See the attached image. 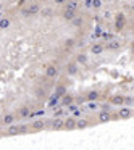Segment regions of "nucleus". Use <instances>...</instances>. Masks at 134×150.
Instances as JSON below:
<instances>
[{
	"mask_svg": "<svg viewBox=\"0 0 134 150\" xmlns=\"http://www.w3.org/2000/svg\"><path fill=\"white\" fill-rule=\"evenodd\" d=\"M78 8H79V3H78V0H68V2L65 3V10L78 11Z\"/></svg>",
	"mask_w": 134,
	"mask_h": 150,
	"instance_id": "nucleus-7",
	"label": "nucleus"
},
{
	"mask_svg": "<svg viewBox=\"0 0 134 150\" xmlns=\"http://www.w3.org/2000/svg\"><path fill=\"white\" fill-rule=\"evenodd\" d=\"M108 2H110V0H108Z\"/></svg>",
	"mask_w": 134,
	"mask_h": 150,
	"instance_id": "nucleus-41",
	"label": "nucleus"
},
{
	"mask_svg": "<svg viewBox=\"0 0 134 150\" xmlns=\"http://www.w3.org/2000/svg\"><path fill=\"white\" fill-rule=\"evenodd\" d=\"M29 115H31L29 107H21L20 110H18V115H16V116H21V118H29Z\"/></svg>",
	"mask_w": 134,
	"mask_h": 150,
	"instance_id": "nucleus-16",
	"label": "nucleus"
},
{
	"mask_svg": "<svg viewBox=\"0 0 134 150\" xmlns=\"http://www.w3.org/2000/svg\"><path fill=\"white\" fill-rule=\"evenodd\" d=\"M68 110H70V111H75V110H76V103H73V105H70V107H68Z\"/></svg>",
	"mask_w": 134,
	"mask_h": 150,
	"instance_id": "nucleus-36",
	"label": "nucleus"
},
{
	"mask_svg": "<svg viewBox=\"0 0 134 150\" xmlns=\"http://www.w3.org/2000/svg\"><path fill=\"white\" fill-rule=\"evenodd\" d=\"M110 102H112L113 105H123L124 97H123V95H113V97L110 99Z\"/></svg>",
	"mask_w": 134,
	"mask_h": 150,
	"instance_id": "nucleus-20",
	"label": "nucleus"
},
{
	"mask_svg": "<svg viewBox=\"0 0 134 150\" xmlns=\"http://www.w3.org/2000/svg\"><path fill=\"white\" fill-rule=\"evenodd\" d=\"M89 124H90L89 120H86V118H79V120H76V128H78V129H86Z\"/></svg>",
	"mask_w": 134,
	"mask_h": 150,
	"instance_id": "nucleus-11",
	"label": "nucleus"
},
{
	"mask_svg": "<svg viewBox=\"0 0 134 150\" xmlns=\"http://www.w3.org/2000/svg\"><path fill=\"white\" fill-rule=\"evenodd\" d=\"M61 16H63L66 21H73L76 18V11H71V10H65L63 13H61Z\"/></svg>",
	"mask_w": 134,
	"mask_h": 150,
	"instance_id": "nucleus-17",
	"label": "nucleus"
},
{
	"mask_svg": "<svg viewBox=\"0 0 134 150\" xmlns=\"http://www.w3.org/2000/svg\"><path fill=\"white\" fill-rule=\"evenodd\" d=\"M87 107H89V110H95V108H97V103H95V102H90Z\"/></svg>",
	"mask_w": 134,
	"mask_h": 150,
	"instance_id": "nucleus-31",
	"label": "nucleus"
},
{
	"mask_svg": "<svg viewBox=\"0 0 134 150\" xmlns=\"http://www.w3.org/2000/svg\"><path fill=\"white\" fill-rule=\"evenodd\" d=\"M11 26V20L10 18H5V16H2L0 18V29L3 31V29H8Z\"/></svg>",
	"mask_w": 134,
	"mask_h": 150,
	"instance_id": "nucleus-12",
	"label": "nucleus"
},
{
	"mask_svg": "<svg viewBox=\"0 0 134 150\" xmlns=\"http://www.w3.org/2000/svg\"><path fill=\"white\" fill-rule=\"evenodd\" d=\"M63 113V110L61 108H58V110H55V113H53V118H60V115Z\"/></svg>",
	"mask_w": 134,
	"mask_h": 150,
	"instance_id": "nucleus-28",
	"label": "nucleus"
},
{
	"mask_svg": "<svg viewBox=\"0 0 134 150\" xmlns=\"http://www.w3.org/2000/svg\"><path fill=\"white\" fill-rule=\"evenodd\" d=\"M124 26H126V18H124L123 13H118V15H116V21H115V29L121 31Z\"/></svg>",
	"mask_w": 134,
	"mask_h": 150,
	"instance_id": "nucleus-2",
	"label": "nucleus"
},
{
	"mask_svg": "<svg viewBox=\"0 0 134 150\" xmlns=\"http://www.w3.org/2000/svg\"><path fill=\"white\" fill-rule=\"evenodd\" d=\"M66 71H68V74L70 76H75L76 73H78V63H70L68 68H66Z\"/></svg>",
	"mask_w": 134,
	"mask_h": 150,
	"instance_id": "nucleus-23",
	"label": "nucleus"
},
{
	"mask_svg": "<svg viewBox=\"0 0 134 150\" xmlns=\"http://www.w3.org/2000/svg\"><path fill=\"white\" fill-rule=\"evenodd\" d=\"M0 11H2V3H0Z\"/></svg>",
	"mask_w": 134,
	"mask_h": 150,
	"instance_id": "nucleus-38",
	"label": "nucleus"
},
{
	"mask_svg": "<svg viewBox=\"0 0 134 150\" xmlns=\"http://www.w3.org/2000/svg\"><path fill=\"white\" fill-rule=\"evenodd\" d=\"M104 44H94L92 45V47H90V52H92V53H94V55H99V53H102V52H104Z\"/></svg>",
	"mask_w": 134,
	"mask_h": 150,
	"instance_id": "nucleus-18",
	"label": "nucleus"
},
{
	"mask_svg": "<svg viewBox=\"0 0 134 150\" xmlns=\"http://www.w3.org/2000/svg\"><path fill=\"white\" fill-rule=\"evenodd\" d=\"M76 63H79V65H86V63H87V55H86V53H79V55L76 57Z\"/></svg>",
	"mask_w": 134,
	"mask_h": 150,
	"instance_id": "nucleus-24",
	"label": "nucleus"
},
{
	"mask_svg": "<svg viewBox=\"0 0 134 150\" xmlns=\"http://www.w3.org/2000/svg\"><path fill=\"white\" fill-rule=\"evenodd\" d=\"M63 123H65V120H61V118H53L50 126H52L53 131H60V129H63Z\"/></svg>",
	"mask_w": 134,
	"mask_h": 150,
	"instance_id": "nucleus-6",
	"label": "nucleus"
},
{
	"mask_svg": "<svg viewBox=\"0 0 134 150\" xmlns=\"http://www.w3.org/2000/svg\"><path fill=\"white\" fill-rule=\"evenodd\" d=\"M15 118L16 116L13 115V113H7V115H3V118H2V123H3L5 126H10V124H13Z\"/></svg>",
	"mask_w": 134,
	"mask_h": 150,
	"instance_id": "nucleus-10",
	"label": "nucleus"
},
{
	"mask_svg": "<svg viewBox=\"0 0 134 150\" xmlns=\"http://www.w3.org/2000/svg\"><path fill=\"white\" fill-rule=\"evenodd\" d=\"M53 2L57 3V5H65V3H66L68 0H53Z\"/></svg>",
	"mask_w": 134,
	"mask_h": 150,
	"instance_id": "nucleus-33",
	"label": "nucleus"
},
{
	"mask_svg": "<svg viewBox=\"0 0 134 150\" xmlns=\"http://www.w3.org/2000/svg\"><path fill=\"white\" fill-rule=\"evenodd\" d=\"M18 134H21L20 126H13V124H10V128H8L7 132H5V136H18Z\"/></svg>",
	"mask_w": 134,
	"mask_h": 150,
	"instance_id": "nucleus-13",
	"label": "nucleus"
},
{
	"mask_svg": "<svg viewBox=\"0 0 134 150\" xmlns=\"http://www.w3.org/2000/svg\"><path fill=\"white\" fill-rule=\"evenodd\" d=\"M31 128H32L31 131H42V129H45V121H42V120H36L34 123L31 124Z\"/></svg>",
	"mask_w": 134,
	"mask_h": 150,
	"instance_id": "nucleus-9",
	"label": "nucleus"
},
{
	"mask_svg": "<svg viewBox=\"0 0 134 150\" xmlns=\"http://www.w3.org/2000/svg\"><path fill=\"white\" fill-rule=\"evenodd\" d=\"M55 94L61 99L63 95H66V87H65L63 84H58V86H57V89H55Z\"/></svg>",
	"mask_w": 134,
	"mask_h": 150,
	"instance_id": "nucleus-22",
	"label": "nucleus"
},
{
	"mask_svg": "<svg viewBox=\"0 0 134 150\" xmlns=\"http://www.w3.org/2000/svg\"><path fill=\"white\" fill-rule=\"evenodd\" d=\"M73 44H75V42H73V40H66V44H65V45H66V47H73Z\"/></svg>",
	"mask_w": 134,
	"mask_h": 150,
	"instance_id": "nucleus-35",
	"label": "nucleus"
},
{
	"mask_svg": "<svg viewBox=\"0 0 134 150\" xmlns=\"http://www.w3.org/2000/svg\"><path fill=\"white\" fill-rule=\"evenodd\" d=\"M73 103H75V99H73V97H71V95H63V97H61V105H65V107H70V105H73Z\"/></svg>",
	"mask_w": 134,
	"mask_h": 150,
	"instance_id": "nucleus-15",
	"label": "nucleus"
},
{
	"mask_svg": "<svg viewBox=\"0 0 134 150\" xmlns=\"http://www.w3.org/2000/svg\"><path fill=\"white\" fill-rule=\"evenodd\" d=\"M78 116H81V111H79V110H75V113H73V118H76V120H78Z\"/></svg>",
	"mask_w": 134,
	"mask_h": 150,
	"instance_id": "nucleus-34",
	"label": "nucleus"
},
{
	"mask_svg": "<svg viewBox=\"0 0 134 150\" xmlns=\"http://www.w3.org/2000/svg\"><path fill=\"white\" fill-rule=\"evenodd\" d=\"M113 116H112V113L110 111H100V115H99V123H108L110 120H112Z\"/></svg>",
	"mask_w": 134,
	"mask_h": 150,
	"instance_id": "nucleus-8",
	"label": "nucleus"
},
{
	"mask_svg": "<svg viewBox=\"0 0 134 150\" xmlns=\"http://www.w3.org/2000/svg\"><path fill=\"white\" fill-rule=\"evenodd\" d=\"M83 21H84L83 20V16H76L75 20L71 21V24L75 26V28H81V26H83Z\"/></svg>",
	"mask_w": 134,
	"mask_h": 150,
	"instance_id": "nucleus-25",
	"label": "nucleus"
},
{
	"mask_svg": "<svg viewBox=\"0 0 134 150\" xmlns=\"http://www.w3.org/2000/svg\"><path fill=\"white\" fill-rule=\"evenodd\" d=\"M84 7L86 8H92V0H84Z\"/></svg>",
	"mask_w": 134,
	"mask_h": 150,
	"instance_id": "nucleus-30",
	"label": "nucleus"
},
{
	"mask_svg": "<svg viewBox=\"0 0 134 150\" xmlns=\"http://www.w3.org/2000/svg\"><path fill=\"white\" fill-rule=\"evenodd\" d=\"M29 126H26V124H20V132L21 134H24V132H29Z\"/></svg>",
	"mask_w": 134,
	"mask_h": 150,
	"instance_id": "nucleus-26",
	"label": "nucleus"
},
{
	"mask_svg": "<svg viewBox=\"0 0 134 150\" xmlns=\"http://www.w3.org/2000/svg\"><path fill=\"white\" fill-rule=\"evenodd\" d=\"M58 76V68L55 65H49L47 66V70H45V78H49V79H53Z\"/></svg>",
	"mask_w": 134,
	"mask_h": 150,
	"instance_id": "nucleus-3",
	"label": "nucleus"
},
{
	"mask_svg": "<svg viewBox=\"0 0 134 150\" xmlns=\"http://www.w3.org/2000/svg\"><path fill=\"white\" fill-rule=\"evenodd\" d=\"M50 13H52V10H50V8H45V10L42 11V16H49Z\"/></svg>",
	"mask_w": 134,
	"mask_h": 150,
	"instance_id": "nucleus-32",
	"label": "nucleus"
},
{
	"mask_svg": "<svg viewBox=\"0 0 134 150\" xmlns=\"http://www.w3.org/2000/svg\"><path fill=\"white\" fill-rule=\"evenodd\" d=\"M116 115H118V118H121V120H128V118H131V116H133V110H131L129 107H123V108H121Z\"/></svg>",
	"mask_w": 134,
	"mask_h": 150,
	"instance_id": "nucleus-5",
	"label": "nucleus"
},
{
	"mask_svg": "<svg viewBox=\"0 0 134 150\" xmlns=\"http://www.w3.org/2000/svg\"><path fill=\"white\" fill-rule=\"evenodd\" d=\"M58 99H60L58 95L53 94V95L49 99V102H47V107H49V108H55V107L58 105Z\"/></svg>",
	"mask_w": 134,
	"mask_h": 150,
	"instance_id": "nucleus-14",
	"label": "nucleus"
},
{
	"mask_svg": "<svg viewBox=\"0 0 134 150\" xmlns=\"http://www.w3.org/2000/svg\"><path fill=\"white\" fill-rule=\"evenodd\" d=\"M133 116H134V111H133Z\"/></svg>",
	"mask_w": 134,
	"mask_h": 150,
	"instance_id": "nucleus-40",
	"label": "nucleus"
},
{
	"mask_svg": "<svg viewBox=\"0 0 134 150\" xmlns=\"http://www.w3.org/2000/svg\"><path fill=\"white\" fill-rule=\"evenodd\" d=\"M0 18H2V11H0Z\"/></svg>",
	"mask_w": 134,
	"mask_h": 150,
	"instance_id": "nucleus-39",
	"label": "nucleus"
},
{
	"mask_svg": "<svg viewBox=\"0 0 134 150\" xmlns=\"http://www.w3.org/2000/svg\"><path fill=\"white\" fill-rule=\"evenodd\" d=\"M63 129H66V131L76 129V118H73V116H68V118L65 120V123H63Z\"/></svg>",
	"mask_w": 134,
	"mask_h": 150,
	"instance_id": "nucleus-4",
	"label": "nucleus"
},
{
	"mask_svg": "<svg viewBox=\"0 0 134 150\" xmlns=\"http://www.w3.org/2000/svg\"><path fill=\"white\" fill-rule=\"evenodd\" d=\"M131 102H133V99H131V97H124L123 105H131Z\"/></svg>",
	"mask_w": 134,
	"mask_h": 150,
	"instance_id": "nucleus-29",
	"label": "nucleus"
},
{
	"mask_svg": "<svg viewBox=\"0 0 134 150\" xmlns=\"http://www.w3.org/2000/svg\"><path fill=\"white\" fill-rule=\"evenodd\" d=\"M86 99L89 100V102H95L97 99H100V94L97 92V90H90V92H87Z\"/></svg>",
	"mask_w": 134,
	"mask_h": 150,
	"instance_id": "nucleus-19",
	"label": "nucleus"
},
{
	"mask_svg": "<svg viewBox=\"0 0 134 150\" xmlns=\"http://www.w3.org/2000/svg\"><path fill=\"white\" fill-rule=\"evenodd\" d=\"M119 47H121V44H119L118 40H112V42H108V44L105 45L107 50H118Z\"/></svg>",
	"mask_w": 134,
	"mask_h": 150,
	"instance_id": "nucleus-21",
	"label": "nucleus"
},
{
	"mask_svg": "<svg viewBox=\"0 0 134 150\" xmlns=\"http://www.w3.org/2000/svg\"><path fill=\"white\" fill-rule=\"evenodd\" d=\"M102 7V0H92V8H100Z\"/></svg>",
	"mask_w": 134,
	"mask_h": 150,
	"instance_id": "nucleus-27",
	"label": "nucleus"
},
{
	"mask_svg": "<svg viewBox=\"0 0 134 150\" xmlns=\"http://www.w3.org/2000/svg\"><path fill=\"white\" fill-rule=\"evenodd\" d=\"M76 102H78V105H79V103H83V102H84V97H79V99L76 100Z\"/></svg>",
	"mask_w": 134,
	"mask_h": 150,
	"instance_id": "nucleus-37",
	"label": "nucleus"
},
{
	"mask_svg": "<svg viewBox=\"0 0 134 150\" xmlns=\"http://www.w3.org/2000/svg\"><path fill=\"white\" fill-rule=\"evenodd\" d=\"M39 11H40L39 3H29L26 8H23V15L24 16H32V15H37Z\"/></svg>",
	"mask_w": 134,
	"mask_h": 150,
	"instance_id": "nucleus-1",
	"label": "nucleus"
}]
</instances>
